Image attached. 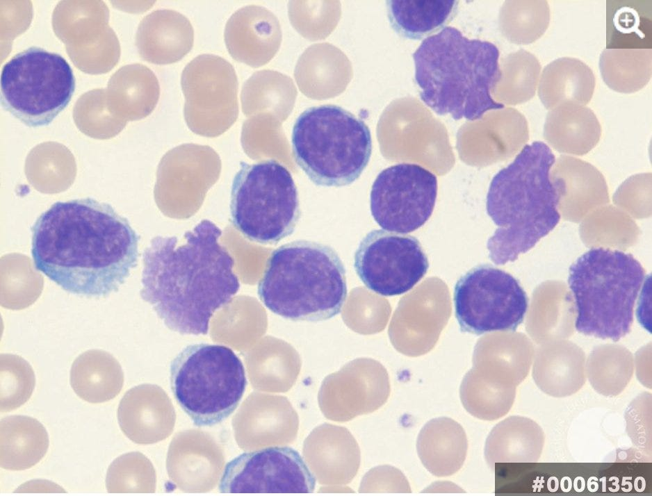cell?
<instances>
[{"instance_id":"cell-28","label":"cell","mask_w":652,"mask_h":496,"mask_svg":"<svg viewBox=\"0 0 652 496\" xmlns=\"http://www.w3.org/2000/svg\"><path fill=\"white\" fill-rule=\"evenodd\" d=\"M391 28L401 37L421 40L441 31L455 17L456 0H389L386 1Z\"/></svg>"},{"instance_id":"cell-18","label":"cell","mask_w":652,"mask_h":496,"mask_svg":"<svg viewBox=\"0 0 652 496\" xmlns=\"http://www.w3.org/2000/svg\"><path fill=\"white\" fill-rule=\"evenodd\" d=\"M558 197L560 214L579 222L609 202L608 190L602 174L590 163L572 156H560L550 172Z\"/></svg>"},{"instance_id":"cell-4","label":"cell","mask_w":652,"mask_h":496,"mask_svg":"<svg viewBox=\"0 0 652 496\" xmlns=\"http://www.w3.org/2000/svg\"><path fill=\"white\" fill-rule=\"evenodd\" d=\"M554 162L551 149L535 141L492 179L486 209L498 228L487 247L496 265L515 261L558 224V197L550 178Z\"/></svg>"},{"instance_id":"cell-6","label":"cell","mask_w":652,"mask_h":496,"mask_svg":"<svg viewBox=\"0 0 652 496\" xmlns=\"http://www.w3.org/2000/svg\"><path fill=\"white\" fill-rule=\"evenodd\" d=\"M645 271L631 254L594 247L569 268L577 311L575 326L585 336L614 342L626 336Z\"/></svg>"},{"instance_id":"cell-1","label":"cell","mask_w":652,"mask_h":496,"mask_svg":"<svg viewBox=\"0 0 652 496\" xmlns=\"http://www.w3.org/2000/svg\"><path fill=\"white\" fill-rule=\"evenodd\" d=\"M31 231L35 268L70 293L106 297L138 265L140 236L111 204L91 197L54 203Z\"/></svg>"},{"instance_id":"cell-39","label":"cell","mask_w":652,"mask_h":496,"mask_svg":"<svg viewBox=\"0 0 652 496\" xmlns=\"http://www.w3.org/2000/svg\"><path fill=\"white\" fill-rule=\"evenodd\" d=\"M35 385L33 371L26 361L16 355H1V412L13 411L26 403Z\"/></svg>"},{"instance_id":"cell-10","label":"cell","mask_w":652,"mask_h":496,"mask_svg":"<svg viewBox=\"0 0 652 496\" xmlns=\"http://www.w3.org/2000/svg\"><path fill=\"white\" fill-rule=\"evenodd\" d=\"M1 105L30 127L49 125L75 90L72 67L60 55L31 47L10 58L0 77Z\"/></svg>"},{"instance_id":"cell-33","label":"cell","mask_w":652,"mask_h":496,"mask_svg":"<svg viewBox=\"0 0 652 496\" xmlns=\"http://www.w3.org/2000/svg\"><path fill=\"white\" fill-rule=\"evenodd\" d=\"M154 387L142 385L129 390L118 406L117 420L122 431L137 443H152L158 440V392Z\"/></svg>"},{"instance_id":"cell-20","label":"cell","mask_w":652,"mask_h":496,"mask_svg":"<svg viewBox=\"0 0 652 496\" xmlns=\"http://www.w3.org/2000/svg\"><path fill=\"white\" fill-rule=\"evenodd\" d=\"M193 28L188 19L173 10L159 9L146 15L136 34V46L145 60L166 65L182 59L192 49Z\"/></svg>"},{"instance_id":"cell-43","label":"cell","mask_w":652,"mask_h":496,"mask_svg":"<svg viewBox=\"0 0 652 496\" xmlns=\"http://www.w3.org/2000/svg\"><path fill=\"white\" fill-rule=\"evenodd\" d=\"M611 20L610 32L616 30L617 34L621 33V35H632V37L637 40L635 37L636 35L639 40L643 39L640 35L642 17L635 10L629 6L618 8L616 16L613 15Z\"/></svg>"},{"instance_id":"cell-17","label":"cell","mask_w":652,"mask_h":496,"mask_svg":"<svg viewBox=\"0 0 652 496\" xmlns=\"http://www.w3.org/2000/svg\"><path fill=\"white\" fill-rule=\"evenodd\" d=\"M303 456L319 483L342 486L349 483L360 465V450L352 433L345 427L324 423L305 439Z\"/></svg>"},{"instance_id":"cell-35","label":"cell","mask_w":652,"mask_h":496,"mask_svg":"<svg viewBox=\"0 0 652 496\" xmlns=\"http://www.w3.org/2000/svg\"><path fill=\"white\" fill-rule=\"evenodd\" d=\"M589 380L600 395L614 397L622 392L632 376L628 354L620 349H602L593 354Z\"/></svg>"},{"instance_id":"cell-11","label":"cell","mask_w":652,"mask_h":496,"mask_svg":"<svg viewBox=\"0 0 652 496\" xmlns=\"http://www.w3.org/2000/svg\"><path fill=\"white\" fill-rule=\"evenodd\" d=\"M453 301L460 331L475 335L515 331L528 308L519 281L489 264L475 266L458 279Z\"/></svg>"},{"instance_id":"cell-22","label":"cell","mask_w":652,"mask_h":496,"mask_svg":"<svg viewBox=\"0 0 652 496\" xmlns=\"http://www.w3.org/2000/svg\"><path fill=\"white\" fill-rule=\"evenodd\" d=\"M601 127L594 113L583 105L567 102L548 113L544 136L556 151L582 156L598 142Z\"/></svg>"},{"instance_id":"cell-38","label":"cell","mask_w":652,"mask_h":496,"mask_svg":"<svg viewBox=\"0 0 652 496\" xmlns=\"http://www.w3.org/2000/svg\"><path fill=\"white\" fill-rule=\"evenodd\" d=\"M153 468L142 454L131 452L115 458L109 465L106 487L110 493L152 492Z\"/></svg>"},{"instance_id":"cell-2","label":"cell","mask_w":652,"mask_h":496,"mask_svg":"<svg viewBox=\"0 0 652 496\" xmlns=\"http://www.w3.org/2000/svg\"><path fill=\"white\" fill-rule=\"evenodd\" d=\"M222 231L201 220L176 236L154 237L142 253L141 298L170 330L206 335L213 313L229 304L240 288L234 258L218 242Z\"/></svg>"},{"instance_id":"cell-34","label":"cell","mask_w":652,"mask_h":496,"mask_svg":"<svg viewBox=\"0 0 652 496\" xmlns=\"http://www.w3.org/2000/svg\"><path fill=\"white\" fill-rule=\"evenodd\" d=\"M461 402L468 413L483 420H496L511 409L516 387L475 375L466 377L460 387Z\"/></svg>"},{"instance_id":"cell-36","label":"cell","mask_w":652,"mask_h":496,"mask_svg":"<svg viewBox=\"0 0 652 496\" xmlns=\"http://www.w3.org/2000/svg\"><path fill=\"white\" fill-rule=\"evenodd\" d=\"M504 10L503 25L507 35L514 42L530 44L545 33L550 22L547 1H514Z\"/></svg>"},{"instance_id":"cell-24","label":"cell","mask_w":652,"mask_h":496,"mask_svg":"<svg viewBox=\"0 0 652 496\" xmlns=\"http://www.w3.org/2000/svg\"><path fill=\"white\" fill-rule=\"evenodd\" d=\"M275 30V22L268 13L259 7L245 6L228 19L224 33L225 44L234 59L256 66L269 58Z\"/></svg>"},{"instance_id":"cell-29","label":"cell","mask_w":652,"mask_h":496,"mask_svg":"<svg viewBox=\"0 0 652 496\" xmlns=\"http://www.w3.org/2000/svg\"><path fill=\"white\" fill-rule=\"evenodd\" d=\"M70 384L82 399L102 403L119 394L123 386V373L111 354L101 350H89L74 361Z\"/></svg>"},{"instance_id":"cell-31","label":"cell","mask_w":652,"mask_h":496,"mask_svg":"<svg viewBox=\"0 0 652 496\" xmlns=\"http://www.w3.org/2000/svg\"><path fill=\"white\" fill-rule=\"evenodd\" d=\"M251 411L252 445H287L298 434L299 419L288 399L283 396L254 395Z\"/></svg>"},{"instance_id":"cell-40","label":"cell","mask_w":652,"mask_h":496,"mask_svg":"<svg viewBox=\"0 0 652 496\" xmlns=\"http://www.w3.org/2000/svg\"><path fill=\"white\" fill-rule=\"evenodd\" d=\"M651 174L630 177L613 196L614 203L621 210L636 218L651 215Z\"/></svg>"},{"instance_id":"cell-23","label":"cell","mask_w":652,"mask_h":496,"mask_svg":"<svg viewBox=\"0 0 652 496\" xmlns=\"http://www.w3.org/2000/svg\"><path fill=\"white\" fill-rule=\"evenodd\" d=\"M544 433L533 420L519 415L510 416L491 431L484 445V458L489 466L502 463H536L544 445Z\"/></svg>"},{"instance_id":"cell-27","label":"cell","mask_w":652,"mask_h":496,"mask_svg":"<svg viewBox=\"0 0 652 496\" xmlns=\"http://www.w3.org/2000/svg\"><path fill=\"white\" fill-rule=\"evenodd\" d=\"M106 92L110 110H120L136 119L154 110L159 99L160 86L149 68L134 63L120 67L111 76Z\"/></svg>"},{"instance_id":"cell-25","label":"cell","mask_w":652,"mask_h":496,"mask_svg":"<svg viewBox=\"0 0 652 496\" xmlns=\"http://www.w3.org/2000/svg\"><path fill=\"white\" fill-rule=\"evenodd\" d=\"M596 80L591 68L579 59L562 57L548 64L539 81V97L547 109L567 102L586 105Z\"/></svg>"},{"instance_id":"cell-16","label":"cell","mask_w":652,"mask_h":496,"mask_svg":"<svg viewBox=\"0 0 652 496\" xmlns=\"http://www.w3.org/2000/svg\"><path fill=\"white\" fill-rule=\"evenodd\" d=\"M181 85L190 124H229L237 116V76L225 58L213 54L195 57L183 69Z\"/></svg>"},{"instance_id":"cell-30","label":"cell","mask_w":652,"mask_h":496,"mask_svg":"<svg viewBox=\"0 0 652 496\" xmlns=\"http://www.w3.org/2000/svg\"><path fill=\"white\" fill-rule=\"evenodd\" d=\"M533 377L545 394L557 398L571 396L585 381L582 353L569 345L545 349L537 356Z\"/></svg>"},{"instance_id":"cell-42","label":"cell","mask_w":652,"mask_h":496,"mask_svg":"<svg viewBox=\"0 0 652 496\" xmlns=\"http://www.w3.org/2000/svg\"><path fill=\"white\" fill-rule=\"evenodd\" d=\"M361 491L411 493L407 479L398 469L379 466L369 471L362 480Z\"/></svg>"},{"instance_id":"cell-21","label":"cell","mask_w":652,"mask_h":496,"mask_svg":"<svg viewBox=\"0 0 652 496\" xmlns=\"http://www.w3.org/2000/svg\"><path fill=\"white\" fill-rule=\"evenodd\" d=\"M416 449L421 463L431 474L447 477L462 467L468 440L458 422L450 418L439 417L430 420L421 429Z\"/></svg>"},{"instance_id":"cell-3","label":"cell","mask_w":652,"mask_h":496,"mask_svg":"<svg viewBox=\"0 0 652 496\" xmlns=\"http://www.w3.org/2000/svg\"><path fill=\"white\" fill-rule=\"evenodd\" d=\"M499 56L493 43L445 26L425 38L412 55L421 99L437 115L450 114L455 120L475 121L503 109L491 95L502 75Z\"/></svg>"},{"instance_id":"cell-32","label":"cell","mask_w":652,"mask_h":496,"mask_svg":"<svg viewBox=\"0 0 652 496\" xmlns=\"http://www.w3.org/2000/svg\"><path fill=\"white\" fill-rule=\"evenodd\" d=\"M651 48H606L599 59L605 83L625 94L635 92L650 81L652 72Z\"/></svg>"},{"instance_id":"cell-13","label":"cell","mask_w":652,"mask_h":496,"mask_svg":"<svg viewBox=\"0 0 652 496\" xmlns=\"http://www.w3.org/2000/svg\"><path fill=\"white\" fill-rule=\"evenodd\" d=\"M354 267L368 289L391 297L413 288L427 273L429 262L416 238L375 229L359 242Z\"/></svg>"},{"instance_id":"cell-8","label":"cell","mask_w":652,"mask_h":496,"mask_svg":"<svg viewBox=\"0 0 652 496\" xmlns=\"http://www.w3.org/2000/svg\"><path fill=\"white\" fill-rule=\"evenodd\" d=\"M170 381L181 409L197 427H212L228 418L247 386L243 362L229 347L189 345L172 361Z\"/></svg>"},{"instance_id":"cell-41","label":"cell","mask_w":652,"mask_h":496,"mask_svg":"<svg viewBox=\"0 0 652 496\" xmlns=\"http://www.w3.org/2000/svg\"><path fill=\"white\" fill-rule=\"evenodd\" d=\"M626 431L633 444L640 449H651V395L637 397L626 411Z\"/></svg>"},{"instance_id":"cell-12","label":"cell","mask_w":652,"mask_h":496,"mask_svg":"<svg viewBox=\"0 0 652 496\" xmlns=\"http://www.w3.org/2000/svg\"><path fill=\"white\" fill-rule=\"evenodd\" d=\"M437 195L436 176L414 163H398L382 170L370 193V208L382 229L411 233L432 214Z\"/></svg>"},{"instance_id":"cell-37","label":"cell","mask_w":652,"mask_h":496,"mask_svg":"<svg viewBox=\"0 0 652 496\" xmlns=\"http://www.w3.org/2000/svg\"><path fill=\"white\" fill-rule=\"evenodd\" d=\"M500 70L501 78L494 91L498 89L507 101L524 102L535 96L541 64L534 55L519 51L510 56L504 69Z\"/></svg>"},{"instance_id":"cell-14","label":"cell","mask_w":652,"mask_h":496,"mask_svg":"<svg viewBox=\"0 0 652 496\" xmlns=\"http://www.w3.org/2000/svg\"><path fill=\"white\" fill-rule=\"evenodd\" d=\"M108 19L102 1H60L53 12L55 34L65 44L74 65L85 73H106L119 60L120 44Z\"/></svg>"},{"instance_id":"cell-7","label":"cell","mask_w":652,"mask_h":496,"mask_svg":"<svg viewBox=\"0 0 652 496\" xmlns=\"http://www.w3.org/2000/svg\"><path fill=\"white\" fill-rule=\"evenodd\" d=\"M295 161L316 185L341 187L359 178L372 153L367 124L341 106L310 107L296 119L291 134Z\"/></svg>"},{"instance_id":"cell-15","label":"cell","mask_w":652,"mask_h":496,"mask_svg":"<svg viewBox=\"0 0 652 496\" xmlns=\"http://www.w3.org/2000/svg\"><path fill=\"white\" fill-rule=\"evenodd\" d=\"M315 486L314 475L296 450L271 446L229 461L218 489L222 493H311Z\"/></svg>"},{"instance_id":"cell-26","label":"cell","mask_w":652,"mask_h":496,"mask_svg":"<svg viewBox=\"0 0 652 496\" xmlns=\"http://www.w3.org/2000/svg\"><path fill=\"white\" fill-rule=\"evenodd\" d=\"M48 447V433L36 419L21 415L1 418V468L9 470L28 469L44 456Z\"/></svg>"},{"instance_id":"cell-9","label":"cell","mask_w":652,"mask_h":496,"mask_svg":"<svg viewBox=\"0 0 652 496\" xmlns=\"http://www.w3.org/2000/svg\"><path fill=\"white\" fill-rule=\"evenodd\" d=\"M229 221L247 240L275 245L291 235L301 217L297 187L275 159L240 162L230 191Z\"/></svg>"},{"instance_id":"cell-19","label":"cell","mask_w":652,"mask_h":496,"mask_svg":"<svg viewBox=\"0 0 652 496\" xmlns=\"http://www.w3.org/2000/svg\"><path fill=\"white\" fill-rule=\"evenodd\" d=\"M341 375L327 378L318 395V405L325 418L346 422L372 413L387 401L390 386L382 375Z\"/></svg>"},{"instance_id":"cell-5","label":"cell","mask_w":652,"mask_h":496,"mask_svg":"<svg viewBox=\"0 0 652 496\" xmlns=\"http://www.w3.org/2000/svg\"><path fill=\"white\" fill-rule=\"evenodd\" d=\"M257 294L268 309L284 319L327 320L339 314L346 301L345 268L332 247L295 240L270 254Z\"/></svg>"}]
</instances>
